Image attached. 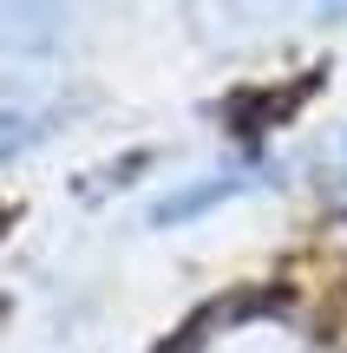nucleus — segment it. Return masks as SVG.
Masks as SVG:
<instances>
[{"label": "nucleus", "instance_id": "nucleus-5", "mask_svg": "<svg viewBox=\"0 0 347 353\" xmlns=\"http://www.w3.org/2000/svg\"><path fill=\"white\" fill-rule=\"evenodd\" d=\"M321 170H335V183H347V125L335 131V144L321 151Z\"/></svg>", "mask_w": 347, "mask_h": 353}, {"label": "nucleus", "instance_id": "nucleus-4", "mask_svg": "<svg viewBox=\"0 0 347 353\" xmlns=\"http://www.w3.org/2000/svg\"><path fill=\"white\" fill-rule=\"evenodd\" d=\"M39 131V118L33 112H20V105H0V157H13L26 138Z\"/></svg>", "mask_w": 347, "mask_h": 353}, {"label": "nucleus", "instance_id": "nucleus-3", "mask_svg": "<svg viewBox=\"0 0 347 353\" xmlns=\"http://www.w3.org/2000/svg\"><path fill=\"white\" fill-rule=\"evenodd\" d=\"M72 0H0V59H39L66 39Z\"/></svg>", "mask_w": 347, "mask_h": 353}, {"label": "nucleus", "instance_id": "nucleus-1", "mask_svg": "<svg viewBox=\"0 0 347 353\" xmlns=\"http://www.w3.org/2000/svg\"><path fill=\"white\" fill-rule=\"evenodd\" d=\"M184 20L217 52H256L288 33L347 20V0H184Z\"/></svg>", "mask_w": 347, "mask_h": 353}, {"label": "nucleus", "instance_id": "nucleus-2", "mask_svg": "<svg viewBox=\"0 0 347 353\" xmlns=\"http://www.w3.org/2000/svg\"><path fill=\"white\" fill-rule=\"evenodd\" d=\"M256 183H262V170H210V176H197V183H177V190H164V196L151 203V229L197 223V216H210V210H223V203L249 196Z\"/></svg>", "mask_w": 347, "mask_h": 353}]
</instances>
